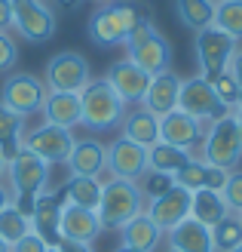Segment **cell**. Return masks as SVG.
Masks as SVG:
<instances>
[{"mask_svg": "<svg viewBox=\"0 0 242 252\" xmlns=\"http://www.w3.org/2000/svg\"><path fill=\"white\" fill-rule=\"evenodd\" d=\"M169 249L175 252H215L212 246V228H206L196 219H184L169 231Z\"/></svg>", "mask_w": 242, "mask_h": 252, "instance_id": "cb8c5ba5", "label": "cell"}, {"mask_svg": "<svg viewBox=\"0 0 242 252\" xmlns=\"http://www.w3.org/2000/svg\"><path fill=\"white\" fill-rule=\"evenodd\" d=\"M202 151H199V160L209 163V166H218V169H236L239 160H242V132H239V123L233 117V111L221 114L218 120H212L206 126V135H202Z\"/></svg>", "mask_w": 242, "mask_h": 252, "instance_id": "3957f363", "label": "cell"}, {"mask_svg": "<svg viewBox=\"0 0 242 252\" xmlns=\"http://www.w3.org/2000/svg\"><path fill=\"white\" fill-rule=\"evenodd\" d=\"M61 197H65V203H71V206H83V209L95 212L98 203H101V182L89 179V175H71L65 182Z\"/></svg>", "mask_w": 242, "mask_h": 252, "instance_id": "4316f807", "label": "cell"}, {"mask_svg": "<svg viewBox=\"0 0 242 252\" xmlns=\"http://www.w3.org/2000/svg\"><path fill=\"white\" fill-rule=\"evenodd\" d=\"M92 3H98V6H105V3H110V0H92Z\"/></svg>", "mask_w": 242, "mask_h": 252, "instance_id": "c3c4849f", "label": "cell"}, {"mask_svg": "<svg viewBox=\"0 0 242 252\" xmlns=\"http://www.w3.org/2000/svg\"><path fill=\"white\" fill-rule=\"evenodd\" d=\"M92 80L89 62L80 53H58L46 65V86L49 93H80Z\"/></svg>", "mask_w": 242, "mask_h": 252, "instance_id": "7c38bea8", "label": "cell"}, {"mask_svg": "<svg viewBox=\"0 0 242 252\" xmlns=\"http://www.w3.org/2000/svg\"><path fill=\"white\" fill-rule=\"evenodd\" d=\"M202 135H206V123H199L196 117H190L178 108L169 111L165 117H160V142H165V145L193 151L202 142Z\"/></svg>", "mask_w": 242, "mask_h": 252, "instance_id": "2e32d148", "label": "cell"}, {"mask_svg": "<svg viewBox=\"0 0 242 252\" xmlns=\"http://www.w3.org/2000/svg\"><path fill=\"white\" fill-rule=\"evenodd\" d=\"M221 197H224V203H227L230 212H242V169H230V172H227Z\"/></svg>", "mask_w": 242, "mask_h": 252, "instance_id": "e575fe53", "label": "cell"}, {"mask_svg": "<svg viewBox=\"0 0 242 252\" xmlns=\"http://www.w3.org/2000/svg\"><path fill=\"white\" fill-rule=\"evenodd\" d=\"M175 16L190 31H202L215 22V0H175Z\"/></svg>", "mask_w": 242, "mask_h": 252, "instance_id": "f546056e", "label": "cell"}, {"mask_svg": "<svg viewBox=\"0 0 242 252\" xmlns=\"http://www.w3.org/2000/svg\"><path fill=\"white\" fill-rule=\"evenodd\" d=\"M227 71L233 74V80L242 86V49L236 46V53H233V59H230V65H227Z\"/></svg>", "mask_w": 242, "mask_h": 252, "instance_id": "ab89813d", "label": "cell"}, {"mask_svg": "<svg viewBox=\"0 0 242 252\" xmlns=\"http://www.w3.org/2000/svg\"><path fill=\"white\" fill-rule=\"evenodd\" d=\"M212 90H215V95L221 98V105H224L227 111H233V108L239 105V98H242V86L233 80V74H230V71L218 74V77L212 80Z\"/></svg>", "mask_w": 242, "mask_h": 252, "instance_id": "836d02e7", "label": "cell"}, {"mask_svg": "<svg viewBox=\"0 0 242 252\" xmlns=\"http://www.w3.org/2000/svg\"><path fill=\"white\" fill-rule=\"evenodd\" d=\"M16 62H19L16 40H12L6 31H0V74H9L12 68H16Z\"/></svg>", "mask_w": 242, "mask_h": 252, "instance_id": "d590c367", "label": "cell"}, {"mask_svg": "<svg viewBox=\"0 0 242 252\" xmlns=\"http://www.w3.org/2000/svg\"><path fill=\"white\" fill-rule=\"evenodd\" d=\"M120 129H123V138L141 145L144 151L160 142V117L150 114L144 105H135L132 111H126V117L120 120Z\"/></svg>", "mask_w": 242, "mask_h": 252, "instance_id": "7402d4cb", "label": "cell"}, {"mask_svg": "<svg viewBox=\"0 0 242 252\" xmlns=\"http://www.w3.org/2000/svg\"><path fill=\"white\" fill-rule=\"evenodd\" d=\"M12 28L28 43H46L55 34V12L46 0H12Z\"/></svg>", "mask_w": 242, "mask_h": 252, "instance_id": "9c48e42d", "label": "cell"}, {"mask_svg": "<svg viewBox=\"0 0 242 252\" xmlns=\"http://www.w3.org/2000/svg\"><path fill=\"white\" fill-rule=\"evenodd\" d=\"M108 172L113 179H126V182L144 179L147 175V151L120 135L117 142L108 145Z\"/></svg>", "mask_w": 242, "mask_h": 252, "instance_id": "9a60e30c", "label": "cell"}, {"mask_svg": "<svg viewBox=\"0 0 242 252\" xmlns=\"http://www.w3.org/2000/svg\"><path fill=\"white\" fill-rule=\"evenodd\" d=\"M0 252H9V243H3V240H0Z\"/></svg>", "mask_w": 242, "mask_h": 252, "instance_id": "7dc6e473", "label": "cell"}, {"mask_svg": "<svg viewBox=\"0 0 242 252\" xmlns=\"http://www.w3.org/2000/svg\"><path fill=\"white\" fill-rule=\"evenodd\" d=\"M172 182L184 191H199V188H212V191H221L224 182H227V169H218V166H209L202 163L199 157H190L181 169L172 175Z\"/></svg>", "mask_w": 242, "mask_h": 252, "instance_id": "ffe728a7", "label": "cell"}, {"mask_svg": "<svg viewBox=\"0 0 242 252\" xmlns=\"http://www.w3.org/2000/svg\"><path fill=\"white\" fill-rule=\"evenodd\" d=\"M40 111L46 123L61 126V129H74L80 123V93H46Z\"/></svg>", "mask_w": 242, "mask_h": 252, "instance_id": "d4e9b609", "label": "cell"}, {"mask_svg": "<svg viewBox=\"0 0 242 252\" xmlns=\"http://www.w3.org/2000/svg\"><path fill=\"white\" fill-rule=\"evenodd\" d=\"M215 28L230 34L233 40H242V0H218L215 3Z\"/></svg>", "mask_w": 242, "mask_h": 252, "instance_id": "1f68e13d", "label": "cell"}, {"mask_svg": "<svg viewBox=\"0 0 242 252\" xmlns=\"http://www.w3.org/2000/svg\"><path fill=\"white\" fill-rule=\"evenodd\" d=\"M74 142H77V138L71 135V129H61V126H53V123H40L37 129L25 132L22 148L37 154L40 160H46L49 166H53V163H68Z\"/></svg>", "mask_w": 242, "mask_h": 252, "instance_id": "30bf717a", "label": "cell"}, {"mask_svg": "<svg viewBox=\"0 0 242 252\" xmlns=\"http://www.w3.org/2000/svg\"><path fill=\"white\" fill-rule=\"evenodd\" d=\"M224 216H230L221 191H212V188H199V191H190V219L202 221L206 228H215Z\"/></svg>", "mask_w": 242, "mask_h": 252, "instance_id": "484cf974", "label": "cell"}, {"mask_svg": "<svg viewBox=\"0 0 242 252\" xmlns=\"http://www.w3.org/2000/svg\"><path fill=\"white\" fill-rule=\"evenodd\" d=\"M239 243H242V219L236 212H230L212 228V246L215 252H233Z\"/></svg>", "mask_w": 242, "mask_h": 252, "instance_id": "4dcf8cb0", "label": "cell"}, {"mask_svg": "<svg viewBox=\"0 0 242 252\" xmlns=\"http://www.w3.org/2000/svg\"><path fill=\"white\" fill-rule=\"evenodd\" d=\"M108 86L117 93L126 105H141L144 95H147V86H150V74L141 71L129 59H120L108 68Z\"/></svg>", "mask_w": 242, "mask_h": 252, "instance_id": "5bb4252c", "label": "cell"}, {"mask_svg": "<svg viewBox=\"0 0 242 252\" xmlns=\"http://www.w3.org/2000/svg\"><path fill=\"white\" fill-rule=\"evenodd\" d=\"M126 49H129V62H135L150 77L169 71V65H172V43L154 25H141L138 31H132L129 40H126Z\"/></svg>", "mask_w": 242, "mask_h": 252, "instance_id": "8992f818", "label": "cell"}, {"mask_svg": "<svg viewBox=\"0 0 242 252\" xmlns=\"http://www.w3.org/2000/svg\"><path fill=\"white\" fill-rule=\"evenodd\" d=\"M144 179H147V182H144V200L157 197V194H162V191H169V188L175 185L172 175H160V172H147Z\"/></svg>", "mask_w": 242, "mask_h": 252, "instance_id": "8d00e7d4", "label": "cell"}, {"mask_svg": "<svg viewBox=\"0 0 242 252\" xmlns=\"http://www.w3.org/2000/svg\"><path fill=\"white\" fill-rule=\"evenodd\" d=\"M169 252H175V249H169Z\"/></svg>", "mask_w": 242, "mask_h": 252, "instance_id": "f5cc1de1", "label": "cell"}, {"mask_svg": "<svg viewBox=\"0 0 242 252\" xmlns=\"http://www.w3.org/2000/svg\"><path fill=\"white\" fill-rule=\"evenodd\" d=\"M233 252H242V243H239V246H236V249H233Z\"/></svg>", "mask_w": 242, "mask_h": 252, "instance_id": "f907efd6", "label": "cell"}, {"mask_svg": "<svg viewBox=\"0 0 242 252\" xmlns=\"http://www.w3.org/2000/svg\"><path fill=\"white\" fill-rule=\"evenodd\" d=\"M193 157L190 151L184 148H175V145H165L157 142L154 148H147V172H160V175H175L184 163Z\"/></svg>", "mask_w": 242, "mask_h": 252, "instance_id": "83f0119b", "label": "cell"}, {"mask_svg": "<svg viewBox=\"0 0 242 252\" xmlns=\"http://www.w3.org/2000/svg\"><path fill=\"white\" fill-rule=\"evenodd\" d=\"M105 231L98 212L83 209V206H71L61 203V219H58V234L61 240H74V243H92L95 237Z\"/></svg>", "mask_w": 242, "mask_h": 252, "instance_id": "e0dca14e", "label": "cell"}, {"mask_svg": "<svg viewBox=\"0 0 242 252\" xmlns=\"http://www.w3.org/2000/svg\"><path fill=\"white\" fill-rule=\"evenodd\" d=\"M236 216H239V219H242V212H236Z\"/></svg>", "mask_w": 242, "mask_h": 252, "instance_id": "816d5d0a", "label": "cell"}, {"mask_svg": "<svg viewBox=\"0 0 242 252\" xmlns=\"http://www.w3.org/2000/svg\"><path fill=\"white\" fill-rule=\"evenodd\" d=\"M68 169H71V175L98 179L108 169V145H101L98 138H80V142H74L71 157H68Z\"/></svg>", "mask_w": 242, "mask_h": 252, "instance_id": "d6986e66", "label": "cell"}, {"mask_svg": "<svg viewBox=\"0 0 242 252\" xmlns=\"http://www.w3.org/2000/svg\"><path fill=\"white\" fill-rule=\"evenodd\" d=\"M46 98V83L40 77H34L28 71H16L3 80V90H0V105L16 111L19 117H31L43 108Z\"/></svg>", "mask_w": 242, "mask_h": 252, "instance_id": "ba28073f", "label": "cell"}, {"mask_svg": "<svg viewBox=\"0 0 242 252\" xmlns=\"http://www.w3.org/2000/svg\"><path fill=\"white\" fill-rule=\"evenodd\" d=\"M233 117H236V123H239V132H242V98H239V105L233 108Z\"/></svg>", "mask_w": 242, "mask_h": 252, "instance_id": "ee69618b", "label": "cell"}, {"mask_svg": "<svg viewBox=\"0 0 242 252\" xmlns=\"http://www.w3.org/2000/svg\"><path fill=\"white\" fill-rule=\"evenodd\" d=\"M215 3H218V0H215Z\"/></svg>", "mask_w": 242, "mask_h": 252, "instance_id": "db71d44e", "label": "cell"}, {"mask_svg": "<svg viewBox=\"0 0 242 252\" xmlns=\"http://www.w3.org/2000/svg\"><path fill=\"white\" fill-rule=\"evenodd\" d=\"M144 212L150 219H154V224L162 231V234H169L175 224H181L187 216H190V191H184V188H178L172 185L169 191H162L157 197H150L147 200V206Z\"/></svg>", "mask_w": 242, "mask_h": 252, "instance_id": "4fadbf2b", "label": "cell"}, {"mask_svg": "<svg viewBox=\"0 0 242 252\" xmlns=\"http://www.w3.org/2000/svg\"><path fill=\"white\" fill-rule=\"evenodd\" d=\"M12 28V0H0V31Z\"/></svg>", "mask_w": 242, "mask_h": 252, "instance_id": "f35d334b", "label": "cell"}, {"mask_svg": "<svg viewBox=\"0 0 242 252\" xmlns=\"http://www.w3.org/2000/svg\"><path fill=\"white\" fill-rule=\"evenodd\" d=\"M9 252H46V243H43L40 237L31 231V234H25L19 243H12V246H9Z\"/></svg>", "mask_w": 242, "mask_h": 252, "instance_id": "74e56055", "label": "cell"}, {"mask_svg": "<svg viewBox=\"0 0 242 252\" xmlns=\"http://www.w3.org/2000/svg\"><path fill=\"white\" fill-rule=\"evenodd\" d=\"M6 179H9L12 206L22 209L25 216L31 219V212L37 206V197H40L49 185V163L22 148L19 154L6 163Z\"/></svg>", "mask_w": 242, "mask_h": 252, "instance_id": "7a4b0ae2", "label": "cell"}, {"mask_svg": "<svg viewBox=\"0 0 242 252\" xmlns=\"http://www.w3.org/2000/svg\"><path fill=\"white\" fill-rule=\"evenodd\" d=\"M3 175H6V160L0 157V179H3Z\"/></svg>", "mask_w": 242, "mask_h": 252, "instance_id": "f6af8a7d", "label": "cell"}, {"mask_svg": "<svg viewBox=\"0 0 242 252\" xmlns=\"http://www.w3.org/2000/svg\"><path fill=\"white\" fill-rule=\"evenodd\" d=\"M113 252H135V249H129V246H117Z\"/></svg>", "mask_w": 242, "mask_h": 252, "instance_id": "bcb514c9", "label": "cell"}, {"mask_svg": "<svg viewBox=\"0 0 242 252\" xmlns=\"http://www.w3.org/2000/svg\"><path fill=\"white\" fill-rule=\"evenodd\" d=\"M126 117V102L108 86V80H89L80 90V123L89 129H113Z\"/></svg>", "mask_w": 242, "mask_h": 252, "instance_id": "277c9868", "label": "cell"}, {"mask_svg": "<svg viewBox=\"0 0 242 252\" xmlns=\"http://www.w3.org/2000/svg\"><path fill=\"white\" fill-rule=\"evenodd\" d=\"M22 138H25V117L0 105V157L6 163L22 151Z\"/></svg>", "mask_w": 242, "mask_h": 252, "instance_id": "f1b7e54d", "label": "cell"}, {"mask_svg": "<svg viewBox=\"0 0 242 252\" xmlns=\"http://www.w3.org/2000/svg\"><path fill=\"white\" fill-rule=\"evenodd\" d=\"M58 6H65V9H80L83 6V0H55Z\"/></svg>", "mask_w": 242, "mask_h": 252, "instance_id": "7bdbcfd3", "label": "cell"}, {"mask_svg": "<svg viewBox=\"0 0 242 252\" xmlns=\"http://www.w3.org/2000/svg\"><path fill=\"white\" fill-rule=\"evenodd\" d=\"M178 90H181V77L172 71H162V74H154L150 77V86H147V95H144V108L157 117H165L169 111L178 108Z\"/></svg>", "mask_w": 242, "mask_h": 252, "instance_id": "44dd1931", "label": "cell"}, {"mask_svg": "<svg viewBox=\"0 0 242 252\" xmlns=\"http://www.w3.org/2000/svg\"><path fill=\"white\" fill-rule=\"evenodd\" d=\"M46 252H58V246H46Z\"/></svg>", "mask_w": 242, "mask_h": 252, "instance_id": "681fc988", "label": "cell"}, {"mask_svg": "<svg viewBox=\"0 0 242 252\" xmlns=\"http://www.w3.org/2000/svg\"><path fill=\"white\" fill-rule=\"evenodd\" d=\"M25 234H31V219L9 203L3 212H0V240L12 246V243H19Z\"/></svg>", "mask_w": 242, "mask_h": 252, "instance_id": "d6a6232c", "label": "cell"}, {"mask_svg": "<svg viewBox=\"0 0 242 252\" xmlns=\"http://www.w3.org/2000/svg\"><path fill=\"white\" fill-rule=\"evenodd\" d=\"M120 231V246H129L135 252H154L160 246V237L162 231L154 224V219L147 216V212H138V216H132L129 221L123 224Z\"/></svg>", "mask_w": 242, "mask_h": 252, "instance_id": "603a6c76", "label": "cell"}, {"mask_svg": "<svg viewBox=\"0 0 242 252\" xmlns=\"http://www.w3.org/2000/svg\"><path fill=\"white\" fill-rule=\"evenodd\" d=\"M144 206H147V200H144V191L138 188V182L110 179L101 185V203L95 212L105 228H123L132 216L144 212Z\"/></svg>", "mask_w": 242, "mask_h": 252, "instance_id": "5b68a950", "label": "cell"}, {"mask_svg": "<svg viewBox=\"0 0 242 252\" xmlns=\"http://www.w3.org/2000/svg\"><path fill=\"white\" fill-rule=\"evenodd\" d=\"M141 25H154L147 3H141V0H110V3L98 6L95 16L89 19V37L98 46H120Z\"/></svg>", "mask_w": 242, "mask_h": 252, "instance_id": "6da1fadb", "label": "cell"}, {"mask_svg": "<svg viewBox=\"0 0 242 252\" xmlns=\"http://www.w3.org/2000/svg\"><path fill=\"white\" fill-rule=\"evenodd\" d=\"M58 252H95L92 243H74V240H61L58 243Z\"/></svg>", "mask_w": 242, "mask_h": 252, "instance_id": "60d3db41", "label": "cell"}, {"mask_svg": "<svg viewBox=\"0 0 242 252\" xmlns=\"http://www.w3.org/2000/svg\"><path fill=\"white\" fill-rule=\"evenodd\" d=\"M236 43L239 40H233L230 34H224L221 28H215V25L196 31L193 46H196V62H199V71H202L199 77L212 83L218 74H224L227 65H230V59H233V53H236Z\"/></svg>", "mask_w": 242, "mask_h": 252, "instance_id": "52a82bcc", "label": "cell"}, {"mask_svg": "<svg viewBox=\"0 0 242 252\" xmlns=\"http://www.w3.org/2000/svg\"><path fill=\"white\" fill-rule=\"evenodd\" d=\"M61 203H65V197H61V194L43 191L40 197H37V206H34V212H31V231L40 237L46 246H58V243H61V234H58Z\"/></svg>", "mask_w": 242, "mask_h": 252, "instance_id": "ac0fdd59", "label": "cell"}, {"mask_svg": "<svg viewBox=\"0 0 242 252\" xmlns=\"http://www.w3.org/2000/svg\"><path fill=\"white\" fill-rule=\"evenodd\" d=\"M9 203H12V194H9V188H6L3 182H0V212H3Z\"/></svg>", "mask_w": 242, "mask_h": 252, "instance_id": "b9f144b4", "label": "cell"}, {"mask_svg": "<svg viewBox=\"0 0 242 252\" xmlns=\"http://www.w3.org/2000/svg\"><path fill=\"white\" fill-rule=\"evenodd\" d=\"M178 111L196 117L199 123H212L221 114H227V108L221 105V98L215 95L212 83L202 80V77L181 80V90H178Z\"/></svg>", "mask_w": 242, "mask_h": 252, "instance_id": "8fae6325", "label": "cell"}]
</instances>
